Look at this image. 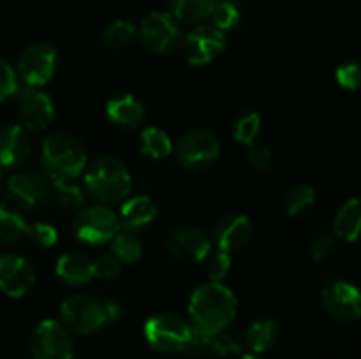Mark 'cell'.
<instances>
[{"instance_id":"f35d334b","label":"cell","mask_w":361,"mask_h":359,"mask_svg":"<svg viewBox=\"0 0 361 359\" xmlns=\"http://www.w3.org/2000/svg\"><path fill=\"white\" fill-rule=\"evenodd\" d=\"M337 252V243L331 236H319L310 246V256L316 260H328Z\"/></svg>"},{"instance_id":"836d02e7","label":"cell","mask_w":361,"mask_h":359,"mask_svg":"<svg viewBox=\"0 0 361 359\" xmlns=\"http://www.w3.org/2000/svg\"><path fill=\"white\" fill-rule=\"evenodd\" d=\"M208 352H214L217 355L240 354L242 352V344L235 336L222 331V333L210 334L208 336Z\"/></svg>"},{"instance_id":"60d3db41","label":"cell","mask_w":361,"mask_h":359,"mask_svg":"<svg viewBox=\"0 0 361 359\" xmlns=\"http://www.w3.org/2000/svg\"><path fill=\"white\" fill-rule=\"evenodd\" d=\"M104 305H106V312H108L109 322H115V320H118L120 315H122V306H120L116 301H113V299L104 301Z\"/></svg>"},{"instance_id":"7a4b0ae2","label":"cell","mask_w":361,"mask_h":359,"mask_svg":"<svg viewBox=\"0 0 361 359\" xmlns=\"http://www.w3.org/2000/svg\"><path fill=\"white\" fill-rule=\"evenodd\" d=\"M41 158L51 180H74L88 164L85 144L66 132H55L42 141Z\"/></svg>"},{"instance_id":"4dcf8cb0","label":"cell","mask_w":361,"mask_h":359,"mask_svg":"<svg viewBox=\"0 0 361 359\" xmlns=\"http://www.w3.org/2000/svg\"><path fill=\"white\" fill-rule=\"evenodd\" d=\"M261 130V118L256 111H245L236 118L235 129H233V136L238 143L249 144L252 146L256 137L259 136Z\"/></svg>"},{"instance_id":"4316f807","label":"cell","mask_w":361,"mask_h":359,"mask_svg":"<svg viewBox=\"0 0 361 359\" xmlns=\"http://www.w3.org/2000/svg\"><path fill=\"white\" fill-rule=\"evenodd\" d=\"M316 204V192L310 185H296L286 196V211L291 217H303L310 213Z\"/></svg>"},{"instance_id":"e575fe53","label":"cell","mask_w":361,"mask_h":359,"mask_svg":"<svg viewBox=\"0 0 361 359\" xmlns=\"http://www.w3.org/2000/svg\"><path fill=\"white\" fill-rule=\"evenodd\" d=\"M18 88H20V80L16 70L6 60H0V102L16 95Z\"/></svg>"},{"instance_id":"d4e9b609","label":"cell","mask_w":361,"mask_h":359,"mask_svg":"<svg viewBox=\"0 0 361 359\" xmlns=\"http://www.w3.org/2000/svg\"><path fill=\"white\" fill-rule=\"evenodd\" d=\"M140 150L145 157L154 158V160H162L169 157L173 151L171 137L157 127H148L140 136Z\"/></svg>"},{"instance_id":"5bb4252c","label":"cell","mask_w":361,"mask_h":359,"mask_svg":"<svg viewBox=\"0 0 361 359\" xmlns=\"http://www.w3.org/2000/svg\"><path fill=\"white\" fill-rule=\"evenodd\" d=\"M210 239L201 229L192 225H182L173 229L166 238V248L175 259L182 263H201L210 252Z\"/></svg>"},{"instance_id":"8fae6325","label":"cell","mask_w":361,"mask_h":359,"mask_svg":"<svg viewBox=\"0 0 361 359\" xmlns=\"http://www.w3.org/2000/svg\"><path fill=\"white\" fill-rule=\"evenodd\" d=\"M226 49V34L214 25L200 23L185 35L182 42V55L190 65H207L214 62Z\"/></svg>"},{"instance_id":"277c9868","label":"cell","mask_w":361,"mask_h":359,"mask_svg":"<svg viewBox=\"0 0 361 359\" xmlns=\"http://www.w3.org/2000/svg\"><path fill=\"white\" fill-rule=\"evenodd\" d=\"M192 324L182 315L171 312L155 313L145 322V340L154 351L164 354H183L190 336Z\"/></svg>"},{"instance_id":"7402d4cb","label":"cell","mask_w":361,"mask_h":359,"mask_svg":"<svg viewBox=\"0 0 361 359\" xmlns=\"http://www.w3.org/2000/svg\"><path fill=\"white\" fill-rule=\"evenodd\" d=\"M279 334H281L279 324L270 317H264L250 324L245 333V344L252 348L254 354H261L274 348V345L279 341Z\"/></svg>"},{"instance_id":"ffe728a7","label":"cell","mask_w":361,"mask_h":359,"mask_svg":"<svg viewBox=\"0 0 361 359\" xmlns=\"http://www.w3.org/2000/svg\"><path fill=\"white\" fill-rule=\"evenodd\" d=\"M106 115L113 123L122 127H134L141 125L145 122V106L140 99H136L130 94H118L113 95L106 104Z\"/></svg>"},{"instance_id":"8d00e7d4","label":"cell","mask_w":361,"mask_h":359,"mask_svg":"<svg viewBox=\"0 0 361 359\" xmlns=\"http://www.w3.org/2000/svg\"><path fill=\"white\" fill-rule=\"evenodd\" d=\"M338 84L345 90H358L360 87V65L356 62H345L335 73Z\"/></svg>"},{"instance_id":"603a6c76","label":"cell","mask_w":361,"mask_h":359,"mask_svg":"<svg viewBox=\"0 0 361 359\" xmlns=\"http://www.w3.org/2000/svg\"><path fill=\"white\" fill-rule=\"evenodd\" d=\"M361 208L358 199L345 201L337 211L334 220V231L338 238L345 241H356L360 236Z\"/></svg>"},{"instance_id":"74e56055","label":"cell","mask_w":361,"mask_h":359,"mask_svg":"<svg viewBox=\"0 0 361 359\" xmlns=\"http://www.w3.org/2000/svg\"><path fill=\"white\" fill-rule=\"evenodd\" d=\"M229 267H231V257H229L228 252L219 250L208 260V277H210V282H222V278L228 275Z\"/></svg>"},{"instance_id":"9c48e42d","label":"cell","mask_w":361,"mask_h":359,"mask_svg":"<svg viewBox=\"0 0 361 359\" xmlns=\"http://www.w3.org/2000/svg\"><path fill=\"white\" fill-rule=\"evenodd\" d=\"M30 351L34 359H73L74 341L62 322L46 319L32 333Z\"/></svg>"},{"instance_id":"8992f818","label":"cell","mask_w":361,"mask_h":359,"mask_svg":"<svg viewBox=\"0 0 361 359\" xmlns=\"http://www.w3.org/2000/svg\"><path fill=\"white\" fill-rule=\"evenodd\" d=\"M120 231L118 215L108 206L83 208L74 217L73 232L76 239L87 245H102L111 241L113 236Z\"/></svg>"},{"instance_id":"83f0119b","label":"cell","mask_w":361,"mask_h":359,"mask_svg":"<svg viewBox=\"0 0 361 359\" xmlns=\"http://www.w3.org/2000/svg\"><path fill=\"white\" fill-rule=\"evenodd\" d=\"M111 256H115L120 263H134L143 253V245L133 232H116L111 239Z\"/></svg>"},{"instance_id":"b9f144b4","label":"cell","mask_w":361,"mask_h":359,"mask_svg":"<svg viewBox=\"0 0 361 359\" xmlns=\"http://www.w3.org/2000/svg\"><path fill=\"white\" fill-rule=\"evenodd\" d=\"M238 359H263V358H259V354H243V355H240Z\"/></svg>"},{"instance_id":"cb8c5ba5","label":"cell","mask_w":361,"mask_h":359,"mask_svg":"<svg viewBox=\"0 0 361 359\" xmlns=\"http://www.w3.org/2000/svg\"><path fill=\"white\" fill-rule=\"evenodd\" d=\"M171 16L187 23H203L210 18L215 0H168Z\"/></svg>"},{"instance_id":"30bf717a","label":"cell","mask_w":361,"mask_h":359,"mask_svg":"<svg viewBox=\"0 0 361 359\" xmlns=\"http://www.w3.org/2000/svg\"><path fill=\"white\" fill-rule=\"evenodd\" d=\"M140 39L148 51L155 55H169L182 42L176 20L168 13H150L140 27Z\"/></svg>"},{"instance_id":"d590c367","label":"cell","mask_w":361,"mask_h":359,"mask_svg":"<svg viewBox=\"0 0 361 359\" xmlns=\"http://www.w3.org/2000/svg\"><path fill=\"white\" fill-rule=\"evenodd\" d=\"M92 270H94V277L102 278V280H111L120 275L122 263L115 256H101L92 263Z\"/></svg>"},{"instance_id":"1f68e13d","label":"cell","mask_w":361,"mask_h":359,"mask_svg":"<svg viewBox=\"0 0 361 359\" xmlns=\"http://www.w3.org/2000/svg\"><path fill=\"white\" fill-rule=\"evenodd\" d=\"M51 192L56 197V201L66 206L78 208L83 204V190L73 182V180H51Z\"/></svg>"},{"instance_id":"ac0fdd59","label":"cell","mask_w":361,"mask_h":359,"mask_svg":"<svg viewBox=\"0 0 361 359\" xmlns=\"http://www.w3.org/2000/svg\"><path fill=\"white\" fill-rule=\"evenodd\" d=\"M30 136L21 125H7L0 130V168H16L30 153Z\"/></svg>"},{"instance_id":"44dd1931","label":"cell","mask_w":361,"mask_h":359,"mask_svg":"<svg viewBox=\"0 0 361 359\" xmlns=\"http://www.w3.org/2000/svg\"><path fill=\"white\" fill-rule=\"evenodd\" d=\"M56 275H59L66 284L83 285L94 278L92 260L80 252L63 253V256L56 260Z\"/></svg>"},{"instance_id":"7bdbcfd3","label":"cell","mask_w":361,"mask_h":359,"mask_svg":"<svg viewBox=\"0 0 361 359\" xmlns=\"http://www.w3.org/2000/svg\"><path fill=\"white\" fill-rule=\"evenodd\" d=\"M2 185H4V178H2V172H0V189H2Z\"/></svg>"},{"instance_id":"52a82bcc","label":"cell","mask_w":361,"mask_h":359,"mask_svg":"<svg viewBox=\"0 0 361 359\" xmlns=\"http://www.w3.org/2000/svg\"><path fill=\"white\" fill-rule=\"evenodd\" d=\"M59 69V51L48 42H35L28 46L18 62V80L25 87L39 88L51 81Z\"/></svg>"},{"instance_id":"484cf974","label":"cell","mask_w":361,"mask_h":359,"mask_svg":"<svg viewBox=\"0 0 361 359\" xmlns=\"http://www.w3.org/2000/svg\"><path fill=\"white\" fill-rule=\"evenodd\" d=\"M27 232V224L20 211L7 204H0V241L14 243Z\"/></svg>"},{"instance_id":"4fadbf2b","label":"cell","mask_w":361,"mask_h":359,"mask_svg":"<svg viewBox=\"0 0 361 359\" xmlns=\"http://www.w3.org/2000/svg\"><path fill=\"white\" fill-rule=\"evenodd\" d=\"M9 201L18 208H34L51 196V182L48 175L37 171H23L11 176L7 183Z\"/></svg>"},{"instance_id":"f546056e","label":"cell","mask_w":361,"mask_h":359,"mask_svg":"<svg viewBox=\"0 0 361 359\" xmlns=\"http://www.w3.org/2000/svg\"><path fill=\"white\" fill-rule=\"evenodd\" d=\"M134 34H136V27H134L133 21L116 20L102 30L101 39L108 48L120 49L126 48L127 44H130V41L134 39Z\"/></svg>"},{"instance_id":"2e32d148","label":"cell","mask_w":361,"mask_h":359,"mask_svg":"<svg viewBox=\"0 0 361 359\" xmlns=\"http://www.w3.org/2000/svg\"><path fill=\"white\" fill-rule=\"evenodd\" d=\"M35 282V271L25 257L16 253L0 256V291L9 298H21Z\"/></svg>"},{"instance_id":"3957f363","label":"cell","mask_w":361,"mask_h":359,"mask_svg":"<svg viewBox=\"0 0 361 359\" xmlns=\"http://www.w3.org/2000/svg\"><path fill=\"white\" fill-rule=\"evenodd\" d=\"M85 187L88 192L102 203H120L127 199L133 189L130 172L115 157H97L87 164Z\"/></svg>"},{"instance_id":"9a60e30c","label":"cell","mask_w":361,"mask_h":359,"mask_svg":"<svg viewBox=\"0 0 361 359\" xmlns=\"http://www.w3.org/2000/svg\"><path fill=\"white\" fill-rule=\"evenodd\" d=\"M20 99V116L27 130H42L51 123L55 108L46 92L34 87H20L16 92Z\"/></svg>"},{"instance_id":"d6a6232c","label":"cell","mask_w":361,"mask_h":359,"mask_svg":"<svg viewBox=\"0 0 361 359\" xmlns=\"http://www.w3.org/2000/svg\"><path fill=\"white\" fill-rule=\"evenodd\" d=\"M32 245L39 246V248H49L59 239V232L51 224H44V222H37V224L27 225V232H25Z\"/></svg>"},{"instance_id":"ab89813d","label":"cell","mask_w":361,"mask_h":359,"mask_svg":"<svg viewBox=\"0 0 361 359\" xmlns=\"http://www.w3.org/2000/svg\"><path fill=\"white\" fill-rule=\"evenodd\" d=\"M271 160H274V155L264 146L250 148L249 155H247V162L254 171H267V169H270Z\"/></svg>"},{"instance_id":"6da1fadb","label":"cell","mask_w":361,"mask_h":359,"mask_svg":"<svg viewBox=\"0 0 361 359\" xmlns=\"http://www.w3.org/2000/svg\"><path fill=\"white\" fill-rule=\"evenodd\" d=\"M190 324L204 334L228 329L236 317V298L222 282L200 285L189 301Z\"/></svg>"},{"instance_id":"f1b7e54d","label":"cell","mask_w":361,"mask_h":359,"mask_svg":"<svg viewBox=\"0 0 361 359\" xmlns=\"http://www.w3.org/2000/svg\"><path fill=\"white\" fill-rule=\"evenodd\" d=\"M210 18L212 25L226 34V32L238 27L240 20H242V14H240L238 6L233 0H215Z\"/></svg>"},{"instance_id":"ba28073f","label":"cell","mask_w":361,"mask_h":359,"mask_svg":"<svg viewBox=\"0 0 361 359\" xmlns=\"http://www.w3.org/2000/svg\"><path fill=\"white\" fill-rule=\"evenodd\" d=\"M221 155V143L208 129H194L183 134L176 146L180 164L192 171H201L214 164Z\"/></svg>"},{"instance_id":"7c38bea8","label":"cell","mask_w":361,"mask_h":359,"mask_svg":"<svg viewBox=\"0 0 361 359\" xmlns=\"http://www.w3.org/2000/svg\"><path fill=\"white\" fill-rule=\"evenodd\" d=\"M323 306L331 319L338 322H355L361 315V298L355 285L334 280L323 289Z\"/></svg>"},{"instance_id":"d6986e66","label":"cell","mask_w":361,"mask_h":359,"mask_svg":"<svg viewBox=\"0 0 361 359\" xmlns=\"http://www.w3.org/2000/svg\"><path fill=\"white\" fill-rule=\"evenodd\" d=\"M157 217V206L148 196L129 197L120 208V225L129 232L143 231Z\"/></svg>"},{"instance_id":"e0dca14e","label":"cell","mask_w":361,"mask_h":359,"mask_svg":"<svg viewBox=\"0 0 361 359\" xmlns=\"http://www.w3.org/2000/svg\"><path fill=\"white\" fill-rule=\"evenodd\" d=\"M252 232L254 229L249 217L240 213H231L224 215V217H221L215 222L212 238H214V243L217 245L219 250L231 253L236 252V250L245 248L250 243V239H252Z\"/></svg>"},{"instance_id":"5b68a950","label":"cell","mask_w":361,"mask_h":359,"mask_svg":"<svg viewBox=\"0 0 361 359\" xmlns=\"http://www.w3.org/2000/svg\"><path fill=\"white\" fill-rule=\"evenodd\" d=\"M62 324L78 334H92L109 324L106 305L101 299L88 294H76L67 298L60 308Z\"/></svg>"}]
</instances>
